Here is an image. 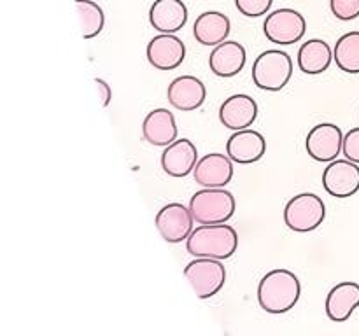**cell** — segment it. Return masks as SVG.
Wrapping results in <instances>:
<instances>
[{"label":"cell","mask_w":359,"mask_h":336,"mask_svg":"<svg viewBox=\"0 0 359 336\" xmlns=\"http://www.w3.org/2000/svg\"><path fill=\"white\" fill-rule=\"evenodd\" d=\"M300 294L302 286L298 276L290 270L277 268L259 280L258 303L269 314H286L298 303Z\"/></svg>","instance_id":"obj_1"},{"label":"cell","mask_w":359,"mask_h":336,"mask_svg":"<svg viewBox=\"0 0 359 336\" xmlns=\"http://www.w3.org/2000/svg\"><path fill=\"white\" fill-rule=\"evenodd\" d=\"M238 234L233 226L226 223L202 224L186 240V251L193 258L228 259L237 252Z\"/></svg>","instance_id":"obj_2"},{"label":"cell","mask_w":359,"mask_h":336,"mask_svg":"<svg viewBox=\"0 0 359 336\" xmlns=\"http://www.w3.org/2000/svg\"><path fill=\"white\" fill-rule=\"evenodd\" d=\"M333 62V52L328 42L323 38H311L304 42L298 51V66L304 74L309 76H318L328 70Z\"/></svg>","instance_id":"obj_22"},{"label":"cell","mask_w":359,"mask_h":336,"mask_svg":"<svg viewBox=\"0 0 359 336\" xmlns=\"http://www.w3.org/2000/svg\"><path fill=\"white\" fill-rule=\"evenodd\" d=\"M342 153L347 160L359 164V128H353L344 135Z\"/></svg>","instance_id":"obj_27"},{"label":"cell","mask_w":359,"mask_h":336,"mask_svg":"<svg viewBox=\"0 0 359 336\" xmlns=\"http://www.w3.org/2000/svg\"><path fill=\"white\" fill-rule=\"evenodd\" d=\"M231 31L230 18L219 10H207L195 20L193 35L202 46H219L228 38Z\"/></svg>","instance_id":"obj_20"},{"label":"cell","mask_w":359,"mask_h":336,"mask_svg":"<svg viewBox=\"0 0 359 336\" xmlns=\"http://www.w3.org/2000/svg\"><path fill=\"white\" fill-rule=\"evenodd\" d=\"M293 76L290 55L279 49H269L256 58L252 65V80L263 91H280Z\"/></svg>","instance_id":"obj_4"},{"label":"cell","mask_w":359,"mask_h":336,"mask_svg":"<svg viewBox=\"0 0 359 336\" xmlns=\"http://www.w3.org/2000/svg\"><path fill=\"white\" fill-rule=\"evenodd\" d=\"M95 86H97L98 94H100L102 105H104V107H109V104H111V100H112L111 86H109L104 79H100V77H97V79H95Z\"/></svg>","instance_id":"obj_28"},{"label":"cell","mask_w":359,"mask_h":336,"mask_svg":"<svg viewBox=\"0 0 359 336\" xmlns=\"http://www.w3.org/2000/svg\"><path fill=\"white\" fill-rule=\"evenodd\" d=\"M305 147L312 160L321 161V163H330L337 160L344 147V133L333 122H321L316 125L309 132Z\"/></svg>","instance_id":"obj_8"},{"label":"cell","mask_w":359,"mask_h":336,"mask_svg":"<svg viewBox=\"0 0 359 336\" xmlns=\"http://www.w3.org/2000/svg\"><path fill=\"white\" fill-rule=\"evenodd\" d=\"M266 153L265 136L255 130H238L228 139L226 154L238 164H251L262 160Z\"/></svg>","instance_id":"obj_16"},{"label":"cell","mask_w":359,"mask_h":336,"mask_svg":"<svg viewBox=\"0 0 359 336\" xmlns=\"http://www.w3.org/2000/svg\"><path fill=\"white\" fill-rule=\"evenodd\" d=\"M184 276L200 300H209L223 289L226 282V268L221 259L195 258L184 268Z\"/></svg>","instance_id":"obj_6"},{"label":"cell","mask_w":359,"mask_h":336,"mask_svg":"<svg viewBox=\"0 0 359 336\" xmlns=\"http://www.w3.org/2000/svg\"><path fill=\"white\" fill-rule=\"evenodd\" d=\"M77 14L81 21V35L83 38H93L104 30L105 16L102 7L93 0H76Z\"/></svg>","instance_id":"obj_24"},{"label":"cell","mask_w":359,"mask_h":336,"mask_svg":"<svg viewBox=\"0 0 359 336\" xmlns=\"http://www.w3.org/2000/svg\"><path fill=\"white\" fill-rule=\"evenodd\" d=\"M273 0H235L238 13L248 18H259L272 7Z\"/></svg>","instance_id":"obj_25"},{"label":"cell","mask_w":359,"mask_h":336,"mask_svg":"<svg viewBox=\"0 0 359 336\" xmlns=\"http://www.w3.org/2000/svg\"><path fill=\"white\" fill-rule=\"evenodd\" d=\"M326 217V205L314 192H300L284 206V223L291 231L309 233L318 230Z\"/></svg>","instance_id":"obj_5"},{"label":"cell","mask_w":359,"mask_h":336,"mask_svg":"<svg viewBox=\"0 0 359 336\" xmlns=\"http://www.w3.org/2000/svg\"><path fill=\"white\" fill-rule=\"evenodd\" d=\"M188 21V7L182 0H154L149 9V23L160 34H175Z\"/></svg>","instance_id":"obj_17"},{"label":"cell","mask_w":359,"mask_h":336,"mask_svg":"<svg viewBox=\"0 0 359 336\" xmlns=\"http://www.w3.org/2000/svg\"><path fill=\"white\" fill-rule=\"evenodd\" d=\"M147 62L158 70H174L184 62L186 46L177 35L160 34L147 44Z\"/></svg>","instance_id":"obj_11"},{"label":"cell","mask_w":359,"mask_h":336,"mask_svg":"<svg viewBox=\"0 0 359 336\" xmlns=\"http://www.w3.org/2000/svg\"><path fill=\"white\" fill-rule=\"evenodd\" d=\"M245 59H248V55L241 42L224 41L210 52L209 66L217 77H233L244 69Z\"/></svg>","instance_id":"obj_19"},{"label":"cell","mask_w":359,"mask_h":336,"mask_svg":"<svg viewBox=\"0 0 359 336\" xmlns=\"http://www.w3.org/2000/svg\"><path fill=\"white\" fill-rule=\"evenodd\" d=\"M142 135L151 146L167 147L177 140V122L168 108H154L144 118Z\"/></svg>","instance_id":"obj_18"},{"label":"cell","mask_w":359,"mask_h":336,"mask_svg":"<svg viewBox=\"0 0 359 336\" xmlns=\"http://www.w3.org/2000/svg\"><path fill=\"white\" fill-rule=\"evenodd\" d=\"M359 307V284L340 282L328 293L326 298V315L333 322H344Z\"/></svg>","instance_id":"obj_21"},{"label":"cell","mask_w":359,"mask_h":336,"mask_svg":"<svg viewBox=\"0 0 359 336\" xmlns=\"http://www.w3.org/2000/svg\"><path fill=\"white\" fill-rule=\"evenodd\" d=\"M193 177L203 188H224L233 178V160L228 154H205L196 163Z\"/></svg>","instance_id":"obj_12"},{"label":"cell","mask_w":359,"mask_h":336,"mask_svg":"<svg viewBox=\"0 0 359 336\" xmlns=\"http://www.w3.org/2000/svg\"><path fill=\"white\" fill-rule=\"evenodd\" d=\"M168 104L182 112L196 111L203 105L207 98L205 84L195 76L175 77L167 90Z\"/></svg>","instance_id":"obj_13"},{"label":"cell","mask_w":359,"mask_h":336,"mask_svg":"<svg viewBox=\"0 0 359 336\" xmlns=\"http://www.w3.org/2000/svg\"><path fill=\"white\" fill-rule=\"evenodd\" d=\"M235 196L224 188H205L196 191L189 202V210L198 224L228 223L235 214Z\"/></svg>","instance_id":"obj_3"},{"label":"cell","mask_w":359,"mask_h":336,"mask_svg":"<svg viewBox=\"0 0 359 336\" xmlns=\"http://www.w3.org/2000/svg\"><path fill=\"white\" fill-rule=\"evenodd\" d=\"M193 223L195 217L191 210L186 209L182 203H168L156 216L158 231L168 244H181L182 240H188L193 231Z\"/></svg>","instance_id":"obj_9"},{"label":"cell","mask_w":359,"mask_h":336,"mask_svg":"<svg viewBox=\"0 0 359 336\" xmlns=\"http://www.w3.org/2000/svg\"><path fill=\"white\" fill-rule=\"evenodd\" d=\"M256 118H258V104L249 94H231L219 107L221 125L233 132L249 128L256 121Z\"/></svg>","instance_id":"obj_14"},{"label":"cell","mask_w":359,"mask_h":336,"mask_svg":"<svg viewBox=\"0 0 359 336\" xmlns=\"http://www.w3.org/2000/svg\"><path fill=\"white\" fill-rule=\"evenodd\" d=\"M323 186L335 198H349L359 191V167L351 160H333L323 172Z\"/></svg>","instance_id":"obj_10"},{"label":"cell","mask_w":359,"mask_h":336,"mask_svg":"<svg viewBox=\"0 0 359 336\" xmlns=\"http://www.w3.org/2000/svg\"><path fill=\"white\" fill-rule=\"evenodd\" d=\"M198 163V150L189 139L174 140L161 154V168L170 177H186Z\"/></svg>","instance_id":"obj_15"},{"label":"cell","mask_w":359,"mask_h":336,"mask_svg":"<svg viewBox=\"0 0 359 336\" xmlns=\"http://www.w3.org/2000/svg\"><path fill=\"white\" fill-rule=\"evenodd\" d=\"M337 66L347 74H359V31L344 34L333 49Z\"/></svg>","instance_id":"obj_23"},{"label":"cell","mask_w":359,"mask_h":336,"mask_svg":"<svg viewBox=\"0 0 359 336\" xmlns=\"http://www.w3.org/2000/svg\"><path fill=\"white\" fill-rule=\"evenodd\" d=\"M330 7L335 18L342 21L356 20L359 16V0H330Z\"/></svg>","instance_id":"obj_26"},{"label":"cell","mask_w":359,"mask_h":336,"mask_svg":"<svg viewBox=\"0 0 359 336\" xmlns=\"http://www.w3.org/2000/svg\"><path fill=\"white\" fill-rule=\"evenodd\" d=\"M263 31L273 44L290 46L304 38L305 31H307V21L298 10L284 7V9H277L266 16L265 23H263Z\"/></svg>","instance_id":"obj_7"}]
</instances>
